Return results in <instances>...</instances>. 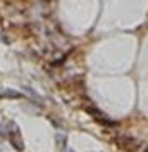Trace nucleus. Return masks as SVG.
<instances>
[{
  "label": "nucleus",
  "instance_id": "obj_1",
  "mask_svg": "<svg viewBox=\"0 0 148 152\" xmlns=\"http://www.w3.org/2000/svg\"><path fill=\"white\" fill-rule=\"evenodd\" d=\"M117 143H119L124 151H128V152H136V151H138V147H139L138 140H136V138H133V137H128V135L119 137V138H117Z\"/></svg>",
  "mask_w": 148,
  "mask_h": 152
},
{
  "label": "nucleus",
  "instance_id": "obj_3",
  "mask_svg": "<svg viewBox=\"0 0 148 152\" xmlns=\"http://www.w3.org/2000/svg\"><path fill=\"white\" fill-rule=\"evenodd\" d=\"M90 111H91V114H93V116H95V118H96V119H98V121H100L102 124H105V126H114V124H115L114 121H112V119H109V118H105V116H103V114H100L98 111H96V113H95L93 109H90Z\"/></svg>",
  "mask_w": 148,
  "mask_h": 152
},
{
  "label": "nucleus",
  "instance_id": "obj_4",
  "mask_svg": "<svg viewBox=\"0 0 148 152\" xmlns=\"http://www.w3.org/2000/svg\"><path fill=\"white\" fill-rule=\"evenodd\" d=\"M0 97H9V99H19L21 97V94L19 92H16V90H5V92H2V95Z\"/></svg>",
  "mask_w": 148,
  "mask_h": 152
},
{
  "label": "nucleus",
  "instance_id": "obj_2",
  "mask_svg": "<svg viewBox=\"0 0 148 152\" xmlns=\"http://www.w3.org/2000/svg\"><path fill=\"white\" fill-rule=\"evenodd\" d=\"M10 128V143H12V145H14V149H16V151H22V149H24V143H22V138H21V133H19V130H17V126H16V124H10L9 126Z\"/></svg>",
  "mask_w": 148,
  "mask_h": 152
},
{
  "label": "nucleus",
  "instance_id": "obj_5",
  "mask_svg": "<svg viewBox=\"0 0 148 152\" xmlns=\"http://www.w3.org/2000/svg\"><path fill=\"white\" fill-rule=\"evenodd\" d=\"M55 140H57V145H59L60 149H65V137L62 135V133H57Z\"/></svg>",
  "mask_w": 148,
  "mask_h": 152
}]
</instances>
